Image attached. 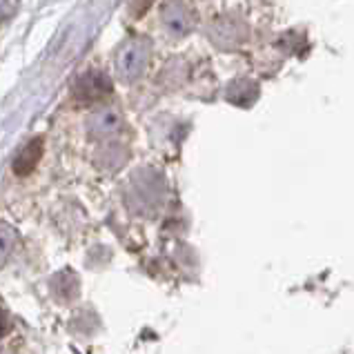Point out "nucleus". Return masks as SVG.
Returning a JSON list of instances; mask_svg holds the SVG:
<instances>
[{
  "instance_id": "nucleus-1",
  "label": "nucleus",
  "mask_w": 354,
  "mask_h": 354,
  "mask_svg": "<svg viewBox=\"0 0 354 354\" xmlns=\"http://www.w3.org/2000/svg\"><path fill=\"white\" fill-rule=\"evenodd\" d=\"M149 60V40L145 38H131L120 47V52L116 56V74L120 80L131 83L140 74L145 72Z\"/></svg>"
},
{
  "instance_id": "nucleus-2",
  "label": "nucleus",
  "mask_w": 354,
  "mask_h": 354,
  "mask_svg": "<svg viewBox=\"0 0 354 354\" xmlns=\"http://www.w3.org/2000/svg\"><path fill=\"white\" fill-rule=\"evenodd\" d=\"M107 94H112V83L103 72H87L83 74L74 85V98L78 103H94V100H103Z\"/></svg>"
},
{
  "instance_id": "nucleus-3",
  "label": "nucleus",
  "mask_w": 354,
  "mask_h": 354,
  "mask_svg": "<svg viewBox=\"0 0 354 354\" xmlns=\"http://www.w3.org/2000/svg\"><path fill=\"white\" fill-rule=\"evenodd\" d=\"M160 18H163V25L171 34L180 36L189 29V12L180 0H167L163 5V12H160Z\"/></svg>"
},
{
  "instance_id": "nucleus-4",
  "label": "nucleus",
  "mask_w": 354,
  "mask_h": 354,
  "mask_svg": "<svg viewBox=\"0 0 354 354\" xmlns=\"http://www.w3.org/2000/svg\"><path fill=\"white\" fill-rule=\"evenodd\" d=\"M123 127V120L116 112H109V109H103V112H96L92 118H89L87 129L89 134L94 138H107V136H114L116 131H120Z\"/></svg>"
},
{
  "instance_id": "nucleus-5",
  "label": "nucleus",
  "mask_w": 354,
  "mask_h": 354,
  "mask_svg": "<svg viewBox=\"0 0 354 354\" xmlns=\"http://www.w3.org/2000/svg\"><path fill=\"white\" fill-rule=\"evenodd\" d=\"M40 154H43V140L40 138H32L29 143L18 151V156L14 158V171L18 176H25L29 171H34V167L38 165Z\"/></svg>"
},
{
  "instance_id": "nucleus-6",
  "label": "nucleus",
  "mask_w": 354,
  "mask_h": 354,
  "mask_svg": "<svg viewBox=\"0 0 354 354\" xmlns=\"http://www.w3.org/2000/svg\"><path fill=\"white\" fill-rule=\"evenodd\" d=\"M0 9H3V7H0ZM0 16H3V14H0Z\"/></svg>"
}]
</instances>
